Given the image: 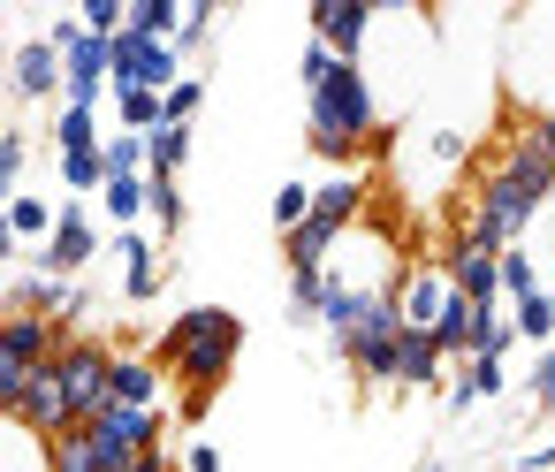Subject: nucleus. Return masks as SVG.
Wrapping results in <instances>:
<instances>
[{
  "label": "nucleus",
  "instance_id": "nucleus-23",
  "mask_svg": "<svg viewBox=\"0 0 555 472\" xmlns=\"http://www.w3.org/2000/svg\"><path fill=\"white\" fill-rule=\"evenodd\" d=\"M115 176H153V138L115 130V138H107V183H115Z\"/></svg>",
  "mask_w": 555,
  "mask_h": 472
},
{
  "label": "nucleus",
  "instance_id": "nucleus-1",
  "mask_svg": "<svg viewBox=\"0 0 555 472\" xmlns=\"http://www.w3.org/2000/svg\"><path fill=\"white\" fill-rule=\"evenodd\" d=\"M236 343H244V320L229 312V305H214V328L168 366L176 381H183V419H198L206 404H214V388L229 381V366H236Z\"/></svg>",
  "mask_w": 555,
  "mask_h": 472
},
{
  "label": "nucleus",
  "instance_id": "nucleus-21",
  "mask_svg": "<svg viewBox=\"0 0 555 472\" xmlns=\"http://www.w3.org/2000/svg\"><path fill=\"white\" fill-rule=\"evenodd\" d=\"M472 335H479V305H472V297H449V312H441V328H434L441 358H472Z\"/></svg>",
  "mask_w": 555,
  "mask_h": 472
},
{
  "label": "nucleus",
  "instance_id": "nucleus-25",
  "mask_svg": "<svg viewBox=\"0 0 555 472\" xmlns=\"http://www.w3.org/2000/svg\"><path fill=\"white\" fill-rule=\"evenodd\" d=\"M509 343H517L509 312H502V305H479V335H472V358H509Z\"/></svg>",
  "mask_w": 555,
  "mask_h": 472
},
{
  "label": "nucleus",
  "instance_id": "nucleus-41",
  "mask_svg": "<svg viewBox=\"0 0 555 472\" xmlns=\"http://www.w3.org/2000/svg\"><path fill=\"white\" fill-rule=\"evenodd\" d=\"M130 472H168V457H160V449H153V457H138V464H130Z\"/></svg>",
  "mask_w": 555,
  "mask_h": 472
},
{
  "label": "nucleus",
  "instance_id": "nucleus-18",
  "mask_svg": "<svg viewBox=\"0 0 555 472\" xmlns=\"http://www.w3.org/2000/svg\"><path fill=\"white\" fill-rule=\"evenodd\" d=\"M100 206H107L115 229H138V221L153 214V176H115V183L100 191Z\"/></svg>",
  "mask_w": 555,
  "mask_h": 472
},
{
  "label": "nucleus",
  "instance_id": "nucleus-39",
  "mask_svg": "<svg viewBox=\"0 0 555 472\" xmlns=\"http://www.w3.org/2000/svg\"><path fill=\"white\" fill-rule=\"evenodd\" d=\"M434 161H464V138L456 130H434Z\"/></svg>",
  "mask_w": 555,
  "mask_h": 472
},
{
  "label": "nucleus",
  "instance_id": "nucleus-9",
  "mask_svg": "<svg viewBox=\"0 0 555 472\" xmlns=\"http://www.w3.org/2000/svg\"><path fill=\"white\" fill-rule=\"evenodd\" d=\"M365 24H373V9H365V0H312V39H327L343 62H358Z\"/></svg>",
  "mask_w": 555,
  "mask_h": 472
},
{
  "label": "nucleus",
  "instance_id": "nucleus-34",
  "mask_svg": "<svg viewBox=\"0 0 555 472\" xmlns=\"http://www.w3.org/2000/svg\"><path fill=\"white\" fill-rule=\"evenodd\" d=\"M214 39V9H206V0H191V9H183V39H176V54H198Z\"/></svg>",
  "mask_w": 555,
  "mask_h": 472
},
{
  "label": "nucleus",
  "instance_id": "nucleus-15",
  "mask_svg": "<svg viewBox=\"0 0 555 472\" xmlns=\"http://www.w3.org/2000/svg\"><path fill=\"white\" fill-rule=\"evenodd\" d=\"M54 229H62V206H47V199H31V191H9V244H54Z\"/></svg>",
  "mask_w": 555,
  "mask_h": 472
},
{
  "label": "nucleus",
  "instance_id": "nucleus-36",
  "mask_svg": "<svg viewBox=\"0 0 555 472\" xmlns=\"http://www.w3.org/2000/svg\"><path fill=\"white\" fill-rule=\"evenodd\" d=\"M122 297H130V305H153V297H160V259H153V267H130V275H122Z\"/></svg>",
  "mask_w": 555,
  "mask_h": 472
},
{
  "label": "nucleus",
  "instance_id": "nucleus-5",
  "mask_svg": "<svg viewBox=\"0 0 555 472\" xmlns=\"http://www.w3.org/2000/svg\"><path fill=\"white\" fill-rule=\"evenodd\" d=\"M176 85H183V54L168 39H138V31L115 39V85L107 92H176Z\"/></svg>",
  "mask_w": 555,
  "mask_h": 472
},
{
  "label": "nucleus",
  "instance_id": "nucleus-6",
  "mask_svg": "<svg viewBox=\"0 0 555 472\" xmlns=\"http://www.w3.org/2000/svg\"><path fill=\"white\" fill-rule=\"evenodd\" d=\"M92 259H100V229H92L85 199H62V229H54V244L39 252V275L69 282V275H77V267H92Z\"/></svg>",
  "mask_w": 555,
  "mask_h": 472
},
{
  "label": "nucleus",
  "instance_id": "nucleus-20",
  "mask_svg": "<svg viewBox=\"0 0 555 472\" xmlns=\"http://www.w3.org/2000/svg\"><path fill=\"white\" fill-rule=\"evenodd\" d=\"M47 138H54V153H100V145H107V138H100V107H62Z\"/></svg>",
  "mask_w": 555,
  "mask_h": 472
},
{
  "label": "nucleus",
  "instance_id": "nucleus-22",
  "mask_svg": "<svg viewBox=\"0 0 555 472\" xmlns=\"http://www.w3.org/2000/svg\"><path fill=\"white\" fill-rule=\"evenodd\" d=\"M130 31L138 39H183V9H176V0H130Z\"/></svg>",
  "mask_w": 555,
  "mask_h": 472
},
{
  "label": "nucleus",
  "instance_id": "nucleus-40",
  "mask_svg": "<svg viewBox=\"0 0 555 472\" xmlns=\"http://www.w3.org/2000/svg\"><path fill=\"white\" fill-rule=\"evenodd\" d=\"M532 130H540V145H547V153H555V115H540V123H532Z\"/></svg>",
  "mask_w": 555,
  "mask_h": 472
},
{
  "label": "nucleus",
  "instance_id": "nucleus-33",
  "mask_svg": "<svg viewBox=\"0 0 555 472\" xmlns=\"http://www.w3.org/2000/svg\"><path fill=\"white\" fill-rule=\"evenodd\" d=\"M183 161H191V130H160L153 138V176H176Z\"/></svg>",
  "mask_w": 555,
  "mask_h": 472
},
{
  "label": "nucleus",
  "instance_id": "nucleus-17",
  "mask_svg": "<svg viewBox=\"0 0 555 472\" xmlns=\"http://www.w3.org/2000/svg\"><path fill=\"white\" fill-rule=\"evenodd\" d=\"M509 388V373H502V358H464V373L449 381V411L464 419L472 404H487V396H502Z\"/></svg>",
  "mask_w": 555,
  "mask_h": 472
},
{
  "label": "nucleus",
  "instance_id": "nucleus-30",
  "mask_svg": "<svg viewBox=\"0 0 555 472\" xmlns=\"http://www.w3.org/2000/svg\"><path fill=\"white\" fill-rule=\"evenodd\" d=\"M153 221H160V237L183 229V191H176V176H153Z\"/></svg>",
  "mask_w": 555,
  "mask_h": 472
},
{
  "label": "nucleus",
  "instance_id": "nucleus-31",
  "mask_svg": "<svg viewBox=\"0 0 555 472\" xmlns=\"http://www.w3.org/2000/svg\"><path fill=\"white\" fill-rule=\"evenodd\" d=\"M24 161H31V138L9 123V130H0V183H24Z\"/></svg>",
  "mask_w": 555,
  "mask_h": 472
},
{
  "label": "nucleus",
  "instance_id": "nucleus-29",
  "mask_svg": "<svg viewBox=\"0 0 555 472\" xmlns=\"http://www.w3.org/2000/svg\"><path fill=\"white\" fill-rule=\"evenodd\" d=\"M335 69H343V54H335L327 39H305V62H297V77H305V92H320V85H327Z\"/></svg>",
  "mask_w": 555,
  "mask_h": 472
},
{
  "label": "nucleus",
  "instance_id": "nucleus-24",
  "mask_svg": "<svg viewBox=\"0 0 555 472\" xmlns=\"http://www.w3.org/2000/svg\"><path fill=\"white\" fill-rule=\"evenodd\" d=\"M62 183H69V199L107 191V145H100V153H62Z\"/></svg>",
  "mask_w": 555,
  "mask_h": 472
},
{
  "label": "nucleus",
  "instance_id": "nucleus-7",
  "mask_svg": "<svg viewBox=\"0 0 555 472\" xmlns=\"http://www.w3.org/2000/svg\"><path fill=\"white\" fill-rule=\"evenodd\" d=\"M441 275L456 282V297H472V305H502V252L456 244V252L441 259Z\"/></svg>",
  "mask_w": 555,
  "mask_h": 472
},
{
  "label": "nucleus",
  "instance_id": "nucleus-28",
  "mask_svg": "<svg viewBox=\"0 0 555 472\" xmlns=\"http://www.w3.org/2000/svg\"><path fill=\"white\" fill-rule=\"evenodd\" d=\"M509 328H517L525 343H547V335H555V305H547V290L525 297V305H509Z\"/></svg>",
  "mask_w": 555,
  "mask_h": 472
},
{
  "label": "nucleus",
  "instance_id": "nucleus-19",
  "mask_svg": "<svg viewBox=\"0 0 555 472\" xmlns=\"http://www.w3.org/2000/svg\"><path fill=\"white\" fill-rule=\"evenodd\" d=\"M39 449H47V472H107L92 426H69V434H54V442H39Z\"/></svg>",
  "mask_w": 555,
  "mask_h": 472
},
{
  "label": "nucleus",
  "instance_id": "nucleus-37",
  "mask_svg": "<svg viewBox=\"0 0 555 472\" xmlns=\"http://www.w3.org/2000/svg\"><path fill=\"white\" fill-rule=\"evenodd\" d=\"M532 411H555V350L532 358Z\"/></svg>",
  "mask_w": 555,
  "mask_h": 472
},
{
  "label": "nucleus",
  "instance_id": "nucleus-4",
  "mask_svg": "<svg viewBox=\"0 0 555 472\" xmlns=\"http://www.w3.org/2000/svg\"><path fill=\"white\" fill-rule=\"evenodd\" d=\"M62 388H69V404H77V426H92L107 404H115V350L107 343H92V335H77V343H62Z\"/></svg>",
  "mask_w": 555,
  "mask_h": 472
},
{
  "label": "nucleus",
  "instance_id": "nucleus-14",
  "mask_svg": "<svg viewBox=\"0 0 555 472\" xmlns=\"http://www.w3.org/2000/svg\"><path fill=\"white\" fill-rule=\"evenodd\" d=\"M358 214H365V176H327V183H312V221L350 229Z\"/></svg>",
  "mask_w": 555,
  "mask_h": 472
},
{
  "label": "nucleus",
  "instance_id": "nucleus-32",
  "mask_svg": "<svg viewBox=\"0 0 555 472\" xmlns=\"http://www.w3.org/2000/svg\"><path fill=\"white\" fill-rule=\"evenodd\" d=\"M198 107H206V85H198V77H183V85L168 92V130H191V115H198Z\"/></svg>",
  "mask_w": 555,
  "mask_h": 472
},
{
  "label": "nucleus",
  "instance_id": "nucleus-12",
  "mask_svg": "<svg viewBox=\"0 0 555 472\" xmlns=\"http://www.w3.org/2000/svg\"><path fill=\"white\" fill-rule=\"evenodd\" d=\"M441 373H449L441 343H434L426 328H403V350H396V381H403V388H441Z\"/></svg>",
  "mask_w": 555,
  "mask_h": 472
},
{
  "label": "nucleus",
  "instance_id": "nucleus-13",
  "mask_svg": "<svg viewBox=\"0 0 555 472\" xmlns=\"http://www.w3.org/2000/svg\"><path fill=\"white\" fill-rule=\"evenodd\" d=\"M160 358H138V350H115V404H138V411H160Z\"/></svg>",
  "mask_w": 555,
  "mask_h": 472
},
{
  "label": "nucleus",
  "instance_id": "nucleus-3",
  "mask_svg": "<svg viewBox=\"0 0 555 472\" xmlns=\"http://www.w3.org/2000/svg\"><path fill=\"white\" fill-rule=\"evenodd\" d=\"M396 350H403V297H396V290H380V297L365 305L358 335L343 343V366H358V381L388 388V381H396Z\"/></svg>",
  "mask_w": 555,
  "mask_h": 472
},
{
  "label": "nucleus",
  "instance_id": "nucleus-27",
  "mask_svg": "<svg viewBox=\"0 0 555 472\" xmlns=\"http://www.w3.org/2000/svg\"><path fill=\"white\" fill-rule=\"evenodd\" d=\"M502 297H509V305L540 297V267L525 259V244H517V252H502Z\"/></svg>",
  "mask_w": 555,
  "mask_h": 472
},
{
  "label": "nucleus",
  "instance_id": "nucleus-11",
  "mask_svg": "<svg viewBox=\"0 0 555 472\" xmlns=\"http://www.w3.org/2000/svg\"><path fill=\"white\" fill-rule=\"evenodd\" d=\"M502 168H509V176H517V183H525L532 199H547V191H555V153L540 145V130H532V123H525V130L509 138V153H502Z\"/></svg>",
  "mask_w": 555,
  "mask_h": 472
},
{
  "label": "nucleus",
  "instance_id": "nucleus-26",
  "mask_svg": "<svg viewBox=\"0 0 555 472\" xmlns=\"http://www.w3.org/2000/svg\"><path fill=\"white\" fill-rule=\"evenodd\" d=\"M305 221H312V183H282V191H274V229L297 237Z\"/></svg>",
  "mask_w": 555,
  "mask_h": 472
},
{
  "label": "nucleus",
  "instance_id": "nucleus-38",
  "mask_svg": "<svg viewBox=\"0 0 555 472\" xmlns=\"http://www.w3.org/2000/svg\"><path fill=\"white\" fill-rule=\"evenodd\" d=\"M183 472H221V449H214V442H198V449L183 457Z\"/></svg>",
  "mask_w": 555,
  "mask_h": 472
},
{
  "label": "nucleus",
  "instance_id": "nucleus-2",
  "mask_svg": "<svg viewBox=\"0 0 555 472\" xmlns=\"http://www.w3.org/2000/svg\"><path fill=\"white\" fill-rule=\"evenodd\" d=\"M532 214H540V199H532L509 168H487V176H479V206H472L464 244H479V252H517V237H525Z\"/></svg>",
  "mask_w": 555,
  "mask_h": 472
},
{
  "label": "nucleus",
  "instance_id": "nucleus-42",
  "mask_svg": "<svg viewBox=\"0 0 555 472\" xmlns=\"http://www.w3.org/2000/svg\"><path fill=\"white\" fill-rule=\"evenodd\" d=\"M547 305H555V290H547Z\"/></svg>",
  "mask_w": 555,
  "mask_h": 472
},
{
  "label": "nucleus",
  "instance_id": "nucleus-10",
  "mask_svg": "<svg viewBox=\"0 0 555 472\" xmlns=\"http://www.w3.org/2000/svg\"><path fill=\"white\" fill-rule=\"evenodd\" d=\"M9 85H16L24 100H47V92H62V85H69V62H62V47H54V39H31V47H16V69H9Z\"/></svg>",
  "mask_w": 555,
  "mask_h": 472
},
{
  "label": "nucleus",
  "instance_id": "nucleus-35",
  "mask_svg": "<svg viewBox=\"0 0 555 472\" xmlns=\"http://www.w3.org/2000/svg\"><path fill=\"white\" fill-rule=\"evenodd\" d=\"M107 252H115L122 267H153V237H145V229H115V237H107Z\"/></svg>",
  "mask_w": 555,
  "mask_h": 472
},
{
  "label": "nucleus",
  "instance_id": "nucleus-8",
  "mask_svg": "<svg viewBox=\"0 0 555 472\" xmlns=\"http://www.w3.org/2000/svg\"><path fill=\"white\" fill-rule=\"evenodd\" d=\"M396 297H403V328H441V312H449V297H456V282L441 275V267H418V275H396Z\"/></svg>",
  "mask_w": 555,
  "mask_h": 472
},
{
  "label": "nucleus",
  "instance_id": "nucleus-43",
  "mask_svg": "<svg viewBox=\"0 0 555 472\" xmlns=\"http://www.w3.org/2000/svg\"><path fill=\"white\" fill-rule=\"evenodd\" d=\"M426 472H441V464H426Z\"/></svg>",
  "mask_w": 555,
  "mask_h": 472
},
{
  "label": "nucleus",
  "instance_id": "nucleus-16",
  "mask_svg": "<svg viewBox=\"0 0 555 472\" xmlns=\"http://www.w3.org/2000/svg\"><path fill=\"white\" fill-rule=\"evenodd\" d=\"M69 282H54V275H16L9 282V312H39V320H62L69 312Z\"/></svg>",
  "mask_w": 555,
  "mask_h": 472
}]
</instances>
